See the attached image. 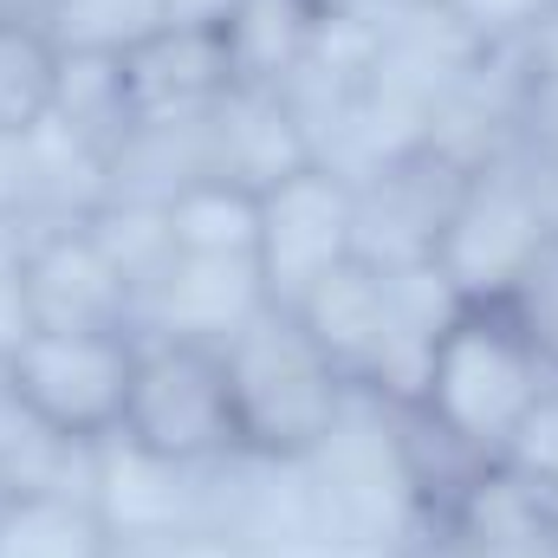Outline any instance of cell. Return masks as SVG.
<instances>
[{
    "label": "cell",
    "instance_id": "obj_2",
    "mask_svg": "<svg viewBox=\"0 0 558 558\" xmlns=\"http://www.w3.org/2000/svg\"><path fill=\"white\" fill-rule=\"evenodd\" d=\"M228 390L241 422V461L305 468L351 410V384L325 364V351L299 331L292 312L267 305L254 325H241L228 344Z\"/></svg>",
    "mask_w": 558,
    "mask_h": 558
},
{
    "label": "cell",
    "instance_id": "obj_9",
    "mask_svg": "<svg viewBox=\"0 0 558 558\" xmlns=\"http://www.w3.org/2000/svg\"><path fill=\"white\" fill-rule=\"evenodd\" d=\"M124 85H131L137 124H195L234 92V72H228L221 33L162 26L143 52L124 59Z\"/></svg>",
    "mask_w": 558,
    "mask_h": 558
},
{
    "label": "cell",
    "instance_id": "obj_17",
    "mask_svg": "<svg viewBox=\"0 0 558 558\" xmlns=\"http://www.w3.org/2000/svg\"><path fill=\"white\" fill-rule=\"evenodd\" d=\"M507 305L526 318V331L539 338V351L553 357V371H558V234H553V247L533 260V274L520 279V292Z\"/></svg>",
    "mask_w": 558,
    "mask_h": 558
},
{
    "label": "cell",
    "instance_id": "obj_18",
    "mask_svg": "<svg viewBox=\"0 0 558 558\" xmlns=\"http://www.w3.org/2000/svg\"><path fill=\"white\" fill-rule=\"evenodd\" d=\"M234 13V0H169V26H202L221 33V20Z\"/></svg>",
    "mask_w": 558,
    "mask_h": 558
},
{
    "label": "cell",
    "instance_id": "obj_20",
    "mask_svg": "<svg viewBox=\"0 0 558 558\" xmlns=\"http://www.w3.org/2000/svg\"><path fill=\"white\" fill-rule=\"evenodd\" d=\"M384 7H397V13H441L448 0H384Z\"/></svg>",
    "mask_w": 558,
    "mask_h": 558
},
{
    "label": "cell",
    "instance_id": "obj_5",
    "mask_svg": "<svg viewBox=\"0 0 558 558\" xmlns=\"http://www.w3.org/2000/svg\"><path fill=\"white\" fill-rule=\"evenodd\" d=\"M118 441L137 454H156L169 468H234L241 461V422L228 390V357L221 344H189V338H143L137 331V384Z\"/></svg>",
    "mask_w": 558,
    "mask_h": 558
},
{
    "label": "cell",
    "instance_id": "obj_1",
    "mask_svg": "<svg viewBox=\"0 0 558 558\" xmlns=\"http://www.w3.org/2000/svg\"><path fill=\"white\" fill-rule=\"evenodd\" d=\"M553 384V357L526 331V318L507 299H454V312L435 325L422 351L410 422L435 435L468 474L494 468L507 435L533 410V397Z\"/></svg>",
    "mask_w": 558,
    "mask_h": 558
},
{
    "label": "cell",
    "instance_id": "obj_19",
    "mask_svg": "<svg viewBox=\"0 0 558 558\" xmlns=\"http://www.w3.org/2000/svg\"><path fill=\"white\" fill-rule=\"evenodd\" d=\"M318 20H344V13H371V7H384V0H305Z\"/></svg>",
    "mask_w": 558,
    "mask_h": 558
},
{
    "label": "cell",
    "instance_id": "obj_3",
    "mask_svg": "<svg viewBox=\"0 0 558 558\" xmlns=\"http://www.w3.org/2000/svg\"><path fill=\"white\" fill-rule=\"evenodd\" d=\"M553 234L558 221L546 175L507 149L461 175L428 267L441 274L454 299H513L520 279L533 274V260L553 247Z\"/></svg>",
    "mask_w": 558,
    "mask_h": 558
},
{
    "label": "cell",
    "instance_id": "obj_13",
    "mask_svg": "<svg viewBox=\"0 0 558 558\" xmlns=\"http://www.w3.org/2000/svg\"><path fill=\"white\" fill-rule=\"evenodd\" d=\"M59 46L26 7H0V137H39L59 105Z\"/></svg>",
    "mask_w": 558,
    "mask_h": 558
},
{
    "label": "cell",
    "instance_id": "obj_16",
    "mask_svg": "<svg viewBox=\"0 0 558 558\" xmlns=\"http://www.w3.org/2000/svg\"><path fill=\"white\" fill-rule=\"evenodd\" d=\"M46 156L39 137H0V228H46Z\"/></svg>",
    "mask_w": 558,
    "mask_h": 558
},
{
    "label": "cell",
    "instance_id": "obj_8",
    "mask_svg": "<svg viewBox=\"0 0 558 558\" xmlns=\"http://www.w3.org/2000/svg\"><path fill=\"white\" fill-rule=\"evenodd\" d=\"M267 286L254 260H169L143 286L137 331L143 338H189V344H228L241 325L267 312Z\"/></svg>",
    "mask_w": 558,
    "mask_h": 558
},
{
    "label": "cell",
    "instance_id": "obj_11",
    "mask_svg": "<svg viewBox=\"0 0 558 558\" xmlns=\"http://www.w3.org/2000/svg\"><path fill=\"white\" fill-rule=\"evenodd\" d=\"M162 228L175 260H254L260 254V189L234 175H189L162 195Z\"/></svg>",
    "mask_w": 558,
    "mask_h": 558
},
{
    "label": "cell",
    "instance_id": "obj_15",
    "mask_svg": "<svg viewBox=\"0 0 558 558\" xmlns=\"http://www.w3.org/2000/svg\"><path fill=\"white\" fill-rule=\"evenodd\" d=\"M441 20H448V33H454L474 59H507V52H520L533 33L553 26L558 0H448Z\"/></svg>",
    "mask_w": 558,
    "mask_h": 558
},
{
    "label": "cell",
    "instance_id": "obj_6",
    "mask_svg": "<svg viewBox=\"0 0 558 558\" xmlns=\"http://www.w3.org/2000/svg\"><path fill=\"white\" fill-rule=\"evenodd\" d=\"M357 260V175L344 162L305 156L274 182H260V286L279 312H292L331 267Z\"/></svg>",
    "mask_w": 558,
    "mask_h": 558
},
{
    "label": "cell",
    "instance_id": "obj_10",
    "mask_svg": "<svg viewBox=\"0 0 558 558\" xmlns=\"http://www.w3.org/2000/svg\"><path fill=\"white\" fill-rule=\"evenodd\" d=\"M325 20L305 0H234L221 20V52L234 72V92H292L318 59Z\"/></svg>",
    "mask_w": 558,
    "mask_h": 558
},
{
    "label": "cell",
    "instance_id": "obj_7",
    "mask_svg": "<svg viewBox=\"0 0 558 558\" xmlns=\"http://www.w3.org/2000/svg\"><path fill=\"white\" fill-rule=\"evenodd\" d=\"M13 279H20L26 325H46V331H137V286L111 260V247L85 228V215L33 228Z\"/></svg>",
    "mask_w": 558,
    "mask_h": 558
},
{
    "label": "cell",
    "instance_id": "obj_14",
    "mask_svg": "<svg viewBox=\"0 0 558 558\" xmlns=\"http://www.w3.org/2000/svg\"><path fill=\"white\" fill-rule=\"evenodd\" d=\"M59 59H131L169 26V0H33Z\"/></svg>",
    "mask_w": 558,
    "mask_h": 558
},
{
    "label": "cell",
    "instance_id": "obj_12",
    "mask_svg": "<svg viewBox=\"0 0 558 558\" xmlns=\"http://www.w3.org/2000/svg\"><path fill=\"white\" fill-rule=\"evenodd\" d=\"M0 558H118L92 494L0 487Z\"/></svg>",
    "mask_w": 558,
    "mask_h": 558
},
{
    "label": "cell",
    "instance_id": "obj_4",
    "mask_svg": "<svg viewBox=\"0 0 558 558\" xmlns=\"http://www.w3.org/2000/svg\"><path fill=\"white\" fill-rule=\"evenodd\" d=\"M137 384V331H20L0 357V397L59 441L105 448Z\"/></svg>",
    "mask_w": 558,
    "mask_h": 558
}]
</instances>
